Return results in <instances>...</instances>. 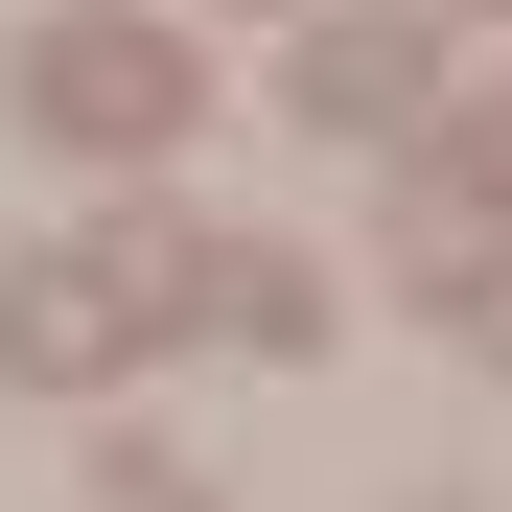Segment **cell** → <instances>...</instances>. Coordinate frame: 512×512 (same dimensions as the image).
Listing matches in <instances>:
<instances>
[{
  "label": "cell",
  "instance_id": "52a82bcc",
  "mask_svg": "<svg viewBox=\"0 0 512 512\" xmlns=\"http://www.w3.org/2000/svg\"><path fill=\"white\" fill-rule=\"evenodd\" d=\"M117 512H210V489H187V466H117Z\"/></svg>",
  "mask_w": 512,
  "mask_h": 512
},
{
  "label": "cell",
  "instance_id": "8992f818",
  "mask_svg": "<svg viewBox=\"0 0 512 512\" xmlns=\"http://www.w3.org/2000/svg\"><path fill=\"white\" fill-rule=\"evenodd\" d=\"M466 350H489V373H512V256H489V280H466Z\"/></svg>",
  "mask_w": 512,
  "mask_h": 512
},
{
  "label": "cell",
  "instance_id": "3957f363",
  "mask_svg": "<svg viewBox=\"0 0 512 512\" xmlns=\"http://www.w3.org/2000/svg\"><path fill=\"white\" fill-rule=\"evenodd\" d=\"M163 303H187L210 350H256V373H303V350H326V280H303L280 233H187V280H163Z\"/></svg>",
  "mask_w": 512,
  "mask_h": 512
},
{
  "label": "cell",
  "instance_id": "6da1fadb",
  "mask_svg": "<svg viewBox=\"0 0 512 512\" xmlns=\"http://www.w3.org/2000/svg\"><path fill=\"white\" fill-rule=\"evenodd\" d=\"M163 280H187V233H163V210H117L94 256H24V280H0V373H24V396H94V373H140Z\"/></svg>",
  "mask_w": 512,
  "mask_h": 512
},
{
  "label": "cell",
  "instance_id": "277c9868",
  "mask_svg": "<svg viewBox=\"0 0 512 512\" xmlns=\"http://www.w3.org/2000/svg\"><path fill=\"white\" fill-rule=\"evenodd\" d=\"M419 94H443V24H326V47H303V117H326V140H396Z\"/></svg>",
  "mask_w": 512,
  "mask_h": 512
},
{
  "label": "cell",
  "instance_id": "7a4b0ae2",
  "mask_svg": "<svg viewBox=\"0 0 512 512\" xmlns=\"http://www.w3.org/2000/svg\"><path fill=\"white\" fill-rule=\"evenodd\" d=\"M24 117L163 163V140H187V47H163V24H47V47H24Z\"/></svg>",
  "mask_w": 512,
  "mask_h": 512
},
{
  "label": "cell",
  "instance_id": "5b68a950",
  "mask_svg": "<svg viewBox=\"0 0 512 512\" xmlns=\"http://www.w3.org/2000/svg\"><path fill=\"white\" fill-rule=\"evenodd\" d=\"M489 256H512V210H466L443 163H419V187H396V280H419V303H466Z\"/></svg>",
  "mask_w": 512,
  "mask_h": 512
},
{
  "label": "cell",
  "instance_id": "ba28073f",
  "mask_svg": "<svg viewBox=\"0 0 512 512\" xmlns=\"http://www.w3.org/2000/svg\"><path fill=\"white\" fill-rule=\"evenodd\" d=\"M466 24H512V0H466Z\"/></svg>",
  "mask_w": 512,
  "mask_h": 512
}]
</instances>
